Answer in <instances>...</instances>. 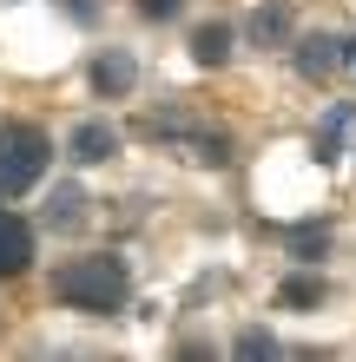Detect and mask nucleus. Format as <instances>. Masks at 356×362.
I'll use <instances>...</instances> for the list:
<instances>
[{
	"instance_id": "obj_1",
	"label": "nucleus",
	"mask_w": 356,
	"mask_h": 362,
	"mask_svg": "<svg viewBox=\"0 0 356 362\" xmlns=\"http://www.w3.org/2000/svg\"><path fill=\"white\" fill-rule=\"evenodd\" d=\"M53 290H59V303H73V310H93V316H106L125 303V264L113 257V250H86V257H67L53 276Z\"/></svg>"
},
{
	"instance_id": "obj_2",
	"label": "nucleus",
	"mask_w": 356,
	"mask_h": 362,
	"mask_svg": "<svg viewBox=\"0 0 356 362\" xmlns=\"http://www.w3.org/2000/svg\"><path fill=\"white\" fill-rule=\"evenodd\" d=\"M53 165V145L40 125H0V198H20L47 178Z\"/></svg>"
},
{
	"instance_id": "obj_3",
	"label": "nucleus",
	"mask_w": 356,
	"mask_h": 362,
	"mask_svg": "<svg viewBox=\"0 0 356 362\" xmlns=\"http://www.w3.org/2000/svg\"><path fill=\"white\" fill-rule=\"evenodd\" d=\"M33 264V224L20 211H0V276H20Z\"/></svg>"
},
{
	"instance_id": "obj_4",
	"label": "nucleus",
	"mask_w": 356,
	"mask_h": 362,
	"mask_svg": "<svg viewBox=\"0 0 356 362\" xmlns=\"http://www.w3.org/2000/svg\"><path fill=\"white\" fill-rule=\"evenodd\" d=\"M113 145H119L113 125L93 119V125H79V132H73V158H79V165H99V158H113Z\"/></svg>"
},
{
	"instance_id": "obj_5",
	"label": "nucleus",
	"mask_w": 356,
	"mask_h": 362,
	"mask_svg": "<svg viewBox=\"0 0 356 362\" xmlns=\"http://www.w3.org/2000/svg\"><path fill=\"white\" fill-rule=\"evenodd\" d=\"M93 86L99 93H125V86H132V59H125V53H99V66H93Z\"/></svg>"
},
{
	"instance_id": "obj_6",
	"label": "nucleus",
	"mask_w": 356,
	"mask_h": 362,
	"mask_svg": "<svg viewBox=\"0 0 356 362\" xmlns=\"http://www.w3.org/2000/svg\"><path fill=\"white\" fill-rule=\"evenodd\" d=\"M192 47H198V59H212V66H218V59H224V47H231V27H198V40H192Z\"/></svg>"
},
{
	"instance_id": "obj_7",
	"label": "nucleus",
	"mask_w": 356,
	"mask_h": 362,
	"mask_svg": "<svg viewBox=\"0 0 356 362\" xmlns=\"http://www.w3.org/2000/svg\"><path fill=\"white\" fill-rule=\"evenodd\" d=\"M178 7V0H145V13H172Z\"/></svg>"
}]
</instances>
